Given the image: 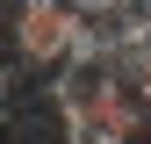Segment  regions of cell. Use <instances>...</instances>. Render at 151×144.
Returning <instances> with one entry per match:
<instances>
[{"mask_svg":"<svg viewBox=\"0 0 151 144\" xmlns=\"http://www.w3.org/2000/svg\"><path fill=\"white\" fill-rule=\"evenodd\" d=\"M144 94H151V79H144Z\"/></svg>","mask_w":151,"mask_h":144,"instance_id":"7a4b0ae2","label":"cell"},{"mask_svg":"<svg viewBox=\"0 0 151 144\" xmlns=\"http://www.w3.org/2000/svg\"><path fill=\"white\" fill-rule=\"evenodd\" d=\"M14 58L22 72H43V79H65L72 65H79V7H65V0H22L14 7Z\"/></svg>","mask_w":151,"mask_h":144,"instance_id":"6da1fadb","label":"cell"}]
</instances>
